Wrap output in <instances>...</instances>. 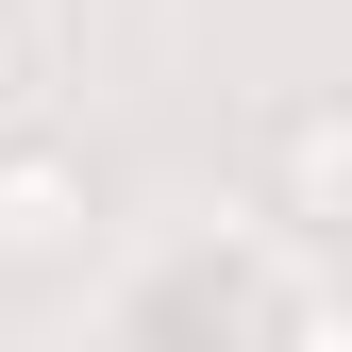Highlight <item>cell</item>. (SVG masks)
Returning <instances> with one entry per match:
<instances>
[{
  "instance_id": "2",
  "label": "cell",
  "mask_w": 352,
  "mask_h": 352,
  "mask_svg": "<svg viewBox=\"0 0 352 352\" xmlns=\"http://www.w3.org/2000/svg\"><path fill=\"white\" fill-rule=\"evenodd\" d=\"M269 218H302V235L352 252V101H285L269 118Z\"/></svg>"
},
{
  "instance_id": "3",
  "label": "cell",
  "mask_w": 352,
  "mask_h": 352,
  "mask_svg": "<svg viewBox=\"0 0 352 352\" xmlns=\"http://www.w3.org/2000/svg\"><path fill=\"white\" fill-rule=\"evenodd\" d=\"M17 84H34V34H17V0H0V118H17Z\"/></svg>"
},
{
  "instance_id": "1",
  "label": "cell",
  "mask_w": 352,
  "mask_h": 352,
  "mask_svg": "<svg viewBox=\"0 0 352 352\" xmlns=\"http://www.w3.org/2000/svg\"><path fill=\"white\" fill-rule=\"evenodd\" d=\"M101 235V168L67 135H0V269H67Z\"/></svg>"
}]
</instances>
